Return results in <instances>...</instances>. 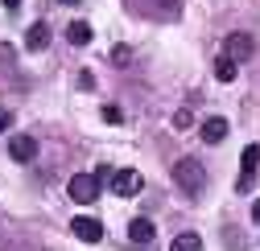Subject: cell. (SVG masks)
<instances>
[{
  "mask_svg": "<svg viewBox=\"0 0 260 251\" xmlns=\"http://www.w3.org/2000/svg\"><path fill=\"white\" fill-rule=\"evenodd\" d=\"M108 185H112V194H120V198H137L141 185H145V177H141L137 169H116Z\"/></svg>",
  "mask_w": 260,
  "mask_h": 251,
  "instance_id": "3",
  "label": "cell"
},
{
  "mask_svg": "<svg viewBox=\"0 0 260 251\" xmlns=\"http://www.w3.org/2000/svg\"><path fill=\"white\" fill-rule=\"evenodd\" d=\"M67 41H71V46H87V41H91V25H87V21H71V25H67Z\"/></svg>",
  "mask_w": 260,
  "mask_h": 251,
  "instance_id": "11",
  "label": "cell"
},
{
  "mask_svg": "<svg viewBox=\"0 0 260 251\" xmlns=\"http://www.w3.org/2000/svg\"><path fill=\"white\" fill-rule=\"evenodd\" d=\"M9 156L21 161V165H29V161L38 156V140H34V136H13V140H9Z\"/></svg>",
  "mask_w": 260,
  "mask_h": 251,
  "instance_id": "6",
  "label": "cell"
},
{
  "mask_svg": "<svg viewBox=\"0 0 260 251\" xmlns=\"http://www.w3.org/2000/svg\"><path fill=\"white\" fill-rule=\"evenodd\" d=\"M46 46H50V25L46 21H34V25H29V33H25V50L42 54Z\"/></svg>",
  "mask_w": 260,
  "mask_h": 251,
  "instance_id": "7",
  "label": "cell"
},
{
  "mask_svg": "<svg viewBox=\"0 0 260 251\" xmlns=\"http://www.w3.org/2000/svg\"><path fill=\"white\" fill-rule=\"evenodd\" d=\"M71 231H75V239H83V243H100V239H104V223H100V218H87V214L75 218Z\"/></svg>",
  "mask_w": 260,
  "mask_h": 251,
  "instance_id": "5",
  "label": "cell"
},
{
  "mask_svg": "<svg viewBox=\"0 0 260 251\" xmlns=\"http://www.w3.org/2000/svg\"><path fill=\"white\" fill-rule=\"evenodd\" d=\"M227 58L232 62H248L252 58V37L248 33H232L227 37Z\"/></svg>",
  "mask_w": 260,
  "mask_h": 251,
  "instance_id": "8",
  "label": "cell"
},
{
  "mask_svg": "<svg viewBox=\"0 0 260 251\" xmlns=\"http://www.w3.org/2000/svg\"><path fill=\"white\" fill-rule=\"evenodd\" d=\"M153 235H157V227L149 223V218H133V223H128V239H133V243H153Z\"/></svg>",
  "mask_w": 260,
  "mask_h": 251,
  "instance_id": "9",
  "label": "cell"
},
{
  "mask_svg": "<svg viewBox=\"0 0 260 251\" xmlns=\"http://www.w3.org/2000/svg\"><path fill=\"white\" fill-rule=\"evenodd\" d=\"M170 251H203V239L194 235V231H186V235H178V239L170 243Z\"/></svg>",
  "mask_w": 260,
  "mask_h": 251,
  "instance_id": "12",
  "label": "cell"
},
{
  "mask_svg": "<svg viewBox=\"0 0 260 251\" xmlns=\"http://www.w3.org/2000/svg\"><path fill=\"white\" fill-rule=\"evenodd\" d=\"M256 165H260V144H248L244 156H240V181H236V190H240V194L252 190V181H256Z\"/></svg>",
  "mask_w": 260,
  "mask_h": 251,
  "instance_id": "4",
  "label": "cell"
},
{
  "mask_svg": "<svg viewBox=\"0 0 260 251\" xmlns=\"http://www.w3.org/2000/svg\"><path fill=\"white\" fill-rule=\"evenodd\" d=\"M9 128H13V115H9L5 107H0V132H9Z\"/></svg>",
  "mask_w": 260,
  "mask_h": 251,
  "instance_id": "18",
  "label": "cell"
},
{
  "mask_svg": "<svg viewBox=\"0 0 260 251\" xmlns=\"http://www.w3.org/2000/svg\"><path fill=\"white\" fill-rule=\"evenodd\" d=\"M67 194H71L79 206H91L95 198H100V177H95V173H75L71 185H67Z\"/></svg>",
  "mask_w": 260,
  "mask_h": 251,
  "instance_id": "2",
  "label": "cell"
},
{
  "mask_svg": "<svg viewBox=\"0 0 260 251\" xmlns=\"http://www.w3.org/2000/svg\"><path fill=\"white\" fill-rule=\"evenodd\" d=\"M174 181L182 185V194H190V198H199L203 190H207V169L194 161V156H182V161L174 165Z\"/></svg>",
  "mask_w": 260,
  "mask_h": 251,
  "instance_id": "1",
  "label": "cell"
},
{
  "mask_svg": "<svg viewBox=\"0 0 260 251\" xmlns=\"http://www.w3.org/2000/svg\"><path fill=\"white\" fill-rule=\"evenodd\" d=\"M104 119H108V123H120V119H124V111H120V107H112V103H108V107H104Z\"/></svg>",
  "mask_w": 260,
  "mask_h": 251,
  "instance_id": "16",
  "label": "cell"
},
{
  "mask_svg": "<svg viewBox=\"0 0 260 251\" xmlns=\"http://www.w3.org/2000/svg\"><path fill=\"white\" fill-rule=\"evenodd\" d=\"M252 218H256V227H260V202H256V206H252Z\"/></svg>",
  "mask_w": 260,
  "mask_h": 251,
  "instance_id": "20",
  "label": "cell"
},
{
  "mask_svg": "<svg viewBox=\"0 0 260 251\" xmlns=\"http://www.w3.org/2000/svg\"><path fill=\"white\" fill-rule=\"evenodd\" d=\"M190 119H194V115H190V107H178V111H174V128H178V132H182V128H190Z\"/></svg>",
  "mask_w": 260,
  "mask_h": 251,
  "instance_id": "14",
  "label": "cell"
},
{
  "mask_svg": "<svg viewBox=\"0 0 260 251\" xmlns=\"http://www.w3.org/2000/svg\"><path fill=\"white\" fill-rule=\"evenodd\" d=\"M215 78H219V82H232V78H236V62L227 58V54L215 58Z\"/></svg>",
  "mask_w": 260,
  "mask_h": 251,
  "instance_id": "13",
  "label": "cell"
},
{
  "mask_svg": "<svg viewBox=\"0 0 260 251\" xmlns=\"http://www.w3.org/2000/svg\"><path fill=\"white\" fill-rule=\"evenodd\" d=\"M112 173H116L112 165H100V169H95V177H100V181H112Z\"/></svg>",
  "mask_w": 260,
  "mask_h": 251,
  "instance_id": "17",
  "label": "cell"
},
{
  "mask_svg": "<svg viewBox=\"0 0 260 251\" xmlns=\"http://www.w3.org/2000/svg\"><path fill=\"white\" fill-rule=\"evenodd\" d=\"M223 136H227V119H223V115H211V119L203 123V140H207V144H219Z\"/></svg>",
  "mask_w": 260,
  "mask_h": 251,
  "instance_id": "10",
  "label": "cell"
},
{
  "mask_svg": "<svg viewBox=\"0 0 260 251\" xmlns=\"http://www.w3.org/2000/svg\"><path fill=\"white\" fill-rule=\"evenodd\" d=\"M128 58H133L128 46H116V50H112V62H116V66H128Z\"/></svg>",
  "mask_w": 260,
  "mask_h": 251,
  "instance_id": "15",
  "label": "cell"
},
{
  "mask_svg": "<svg viewBox=\"0 0 260 251\" xmlns=\"http://www.w3.org/2000/svg\"><path fill=\"white\" fill-rule=\"evenodd\" d=\"M0 5H5V9H21V0H0Z\"/></svg>",
  "mask_w": 260,
  "mask_h": 251,
  "instance_id": "19",
  "label": "cell"
},
{
  "mask_svg": "<svg viewBox=\"0 0 260 251\" xmlns=\"http://www.w3.org/2000/svg\"><path fill=\"white\" fill-rule=\"evenodd\" d=\"M62 5H79V0H62Z\"/></svg>",
  "mask_w": 260,
  "mask_h": 251,
  "instance_id": "21",
  "label": "cell"
}]
</instances>
